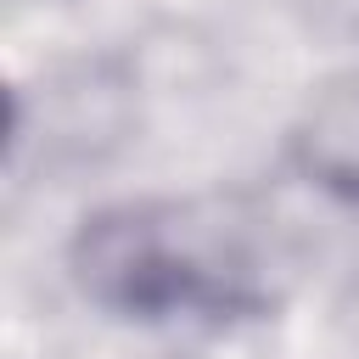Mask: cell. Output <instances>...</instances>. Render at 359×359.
<instances>
[{
    "instance_id": "cell-1",
    "label": "cell",
    "mask_w": 359,
    "mask_h": 359,
    "mask_svg": "<svg viewBox=\"0 0 359 359\" xmlns=\"http://www.w3.org/2000/svg\"><path fill=\"white\" fill-rule=\"evenodd\" d=\"M73 286L118 320H230L264 303L258 258L247 236L202 208L174 196H129L79 219L67 241Z\"/></svg>"
},
{
    "instance_id": "cell-2",
    "label": "cell",
    "mask_w": 359,
    "mask_h": 359,
    "mask_svg": "<svg viewBox=\"0 0 359 359\" xmlns=\"http://www.w3.org/2000/svg\"><path fill=\"white\" fill-rule=\"evenodd\" d=\"M286 157L309 191L359 208V73L331 79L303 101L286 135Z\"/></svg>"
}]
</instances>
